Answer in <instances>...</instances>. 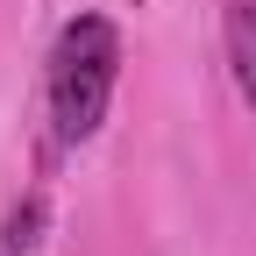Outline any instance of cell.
Returning <instances> with one entry per match:
<instances>
[{
	"instance_id": "6da1fadb",
	"label": "cell",
	"mask_w": 256,
	"mask_h": 256,
	"mask_svg": "<svg viewBox=\"0 0 256 256\" xmlns=\"http://www.w3.org/2000/svg\"><path fill=\"white\" fill-rule=\"evenodd\" d=\"M114 78H121V28L107 14H72L50 43V136L64 150H78L100 136V121L114 107Z\"/></svg>"
},
{
	"instance_id": "7a4b0ae2",
	"label": "cell",
	"mask_w": 256,
	"mask_h": 256,
	"mask_svg": "<svg viewBox=\"0 0 256 256\" xmlns=\"http://www.w3.org/2000/svg\"><path fill=\"white\" fill-rule=\"evenodd\" d=\"M228 72L242 107L256 114V0H228Z\"/></svg>"
},
{
	"instance_id": "3957f363",
	"label": "cell",
	"mask_w": 256,
	"mask_h": 256,
	"mask_svg": "<svg viewBox=\"0 0 256 256\" xmlns=\"http://www.w3.org/2000/svg\"><path fill=\"white\" fill-rule=\"evenodd\" d=\"M43 228H50V206H43V192L14 200V206H8V220H0V256H36Z\"/></svg>"
}]
</instances>
